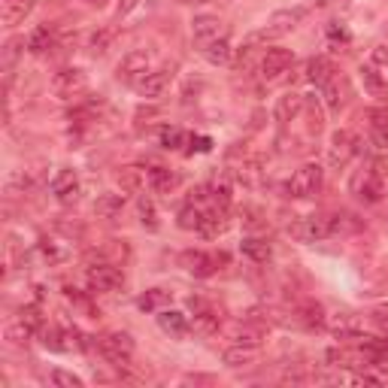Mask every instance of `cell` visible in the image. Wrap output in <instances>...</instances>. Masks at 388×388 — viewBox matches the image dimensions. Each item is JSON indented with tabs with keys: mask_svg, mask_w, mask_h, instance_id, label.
Returning <instances> with one entry per match:
<instances>
[{
	"mask_svg": "<svg viewBox=\"0 0 388 388\" xmlns=\"http://www.w3.org/2000/svg\"><path fill=\"white\" fill-rule=\"evenodd\" d=\"M191 37L194 43H198V49H203L207 43H212V40H222L224 37V25L219 16H198L191 22Z\"/></svg>",
	"mask_w": 388,
	"mask_h": 388,
	"instance_id": "4fadbf2b",
	"label": "cell"
},
{
	"mask_svg": "<svg viewBox=\"0 0 388 388\" xmlns=\"http://www.w3.org/2000/svg\"><path fill=\"white\" fill-rule=\"evenodd\" d=\"M18 46H28V43H25V40H18V37H13V40H9V43L4 46V70H6V73H9V70H13V64H16L18 52H22V49H18Z\"/></svg>",
	"mask_w": 388,
	"mask_h": 388,
	"instance_id": "f35d334b",
	"label": "cell"
},
{
	"mask_svg": "<svg viewBox=\"0 0 388 388\" xmlns=\"http://www.w3.org/2000/svg\"><path fill=\"white\" fill-rule=\"evenodd\" d=\"M85 88H88V76H85V70H79V67H64L52 76V91L58 97H76V95H83Z\"/></svg>",
	"mask_w": 388,
	"mask_h": 388,
	"instance_id": "52a82bcc",
	"label": "cell"
},
{
	"mask_svg": "<svg viewBox=\"0 0 388 388\" xmlns=\"http://www.w3.org/2000/svg\"><path fill=\"white\" fill-rule=\"evenodd\" d=\"M143 170L140 167H121L119 170V186H121V191H128V194H134V191H140L143 188Z\"/></svg>",
	"mask_w": 388,
	"mask_h": 388,
	"instance_id": "f546056e",
	"label": "cell"
},
{
	"mask_svg": "<svg viewBox=\"0 0 388 388\" xmlns=\"http://www.w3.org/2000/svg\"><path fill=\"white\" fill-rule=\"evenodd\" d=\"M52 385L58 388H83V380L76 373H67V370H52Z\"/></svg>",
	"mask_w": 388,
	"mask_h": 388,
	"instance_id": "ab89813d",
	"label": "cell"
},
{
	"mask_svg": "<svg viewBox=\"0 0 388 388\" xmlns=\"http://www.w3.org/2000/svg\"><path fill=\"white\" fill-rule=\"evenodd\" d=\"M325 325H328L340 340H361V337H367L361 319L358 315H352V313H334V315L325 319Z\"/></svg>",
	"mask_w": 388,
	"mask_h": 388,
	"instance_id": "7c38bea8",
	"label": "cell"
},
{
	"mask_svg": "<svg viewBox=\"0 0 388 388\" xmlns=\"http://www.w3.org/2000/svg\"><path fill=\"white\" fill-rule=\"evenodd\" d=\"M255 358H258V346H231L228 352L222 355V361L228 364V367H249L255 364Z\"/></svg>",
	"mask_w": 388,
	"mask_h": 388,
	"instance_id": "484cf974",
	"label": "cell"
},
{
	"mask_svg": "<svg viewBox=\"0 0 388 388\" xmlns=\"http://www.w3.org/2000/svg\"><path fill=\"white\" fill-rule=\"evenodd\" d=\"M52 194L61 203H76L79 200V176L76 170H61L52 179Z\"/></svg>",
	"mask_w": 388,
	"mask_h": 388,
	"instance_id": "2e32d148",
	"label": "cell"
},
{
	"mask_svg": "<svg viewBox=\"0 0 388 388\" xmlns=\"http://www.w3.org/2000/svg\"><path fill=\"white\" fill-rule=\"evenodd\" d=\"M134 6H137V0H119V9H116V16H128Z\"/></svg>",
	"mask_w": 388,
	"mask_h": 388,
	"instance_id": "f6af8a7d",
	"label": "cell"
},
{
	"mask_svg": "<svg viewBox=\"0 0 388 388\" xmlns=\"http://www.w3.org/2000/svg\"><path fill=\"white\" fill-rule=\"evenodd\" d=\"M291 64H294V55L289 49H267L261 58V76L267 79V83H277V79L289 73Z\"/></svg>",
	"mask_w": 388,
	"mask_h": 388,
	"instance_id": "ba28073f",
	"label": "cell"
},
{
	"mask_svg": "<svg viewBox=\"0 0 388 388\" xmlns=\"http://www.w3.org/2000/svg\"><path fill=\"white\" fill-rule=\"evenodd\" d=\"M30 13H34V0H4L0 22H4L6 28H16V25H22Z\"/></svg>",
	"mask_w": 388,
	"mask_h": 388,
	"instance_id": "ac0fdd59",
	"label": "cell"
},
{
	"mask_svg": "<svg viewBox=\"0 0 388 388\" xmlns=\"http://www.w3.org/2000/svg\"><path fill=\"white\" fill-rule=\"evenodd\" d=\"M355 152H358V140H355V134H349V131H334L331 146H328L331 167H346Z\"/></svg>",
	"mask_w": 388,
	"mask_h": 388,
	"instance_id": "30bf717a",
	"label": "cell"
},
{
	"mask_svg": "<svg viewBox=\"0 0 388 388\" xmlns=\"http://www.w3.org/2000/svg\"><path fill=\"white\" fill-rule=\"evenodd\" d=\"M112 28H100V30H95V34H91V40H88V52L91 55H104L107 49H109V43H112Z\"/></svg>",
	"mask_w": 388,
	"mask_h": 388,
	"instance_id": "4dcf8cb0",
	"label": "cell"
},
{
	"mask_svg": "<svg viewBox=\"0 0 388 388\" xmlns=\"http://www.w3.org/2000/svg\"><path fill=\"white\" fill-rule=\"evenodd\" d=\"M289 234L294 240L301 243H315V240H325L334 234V224H331V216H306V219H298L289 224Z\"/></svg>",
	"mask_w": 388,
	"mask_h": 388,
	"instance_id": "277c9868",
	"label": "cell"
},
{
	"mask_svg": "<svg viewBox=\"0 0 388 388\" xmlns=\"http://www.w3.org/2000/svg\"><path fill=\"white\" fill-rule=\"evenodd\" d=\"M30 337H34V328H30V325H25L22 319L6 328V340H9V343H16V346H25V343L30 340Z\"/></svg>",
	"mask_w": 388,
	"mask_h": 388,
	"instance_id": "836d02e7",
	"label": "cell"
},
{
	"mask_svg": "<svg viewBox=\"0 0 388 388\" xmlns=\"http://www.w3.org/2000/svg\"><path fill=\"white\" fill-rule=\"evenodd\" d=\"M224 228H228V219H224V207H212V210H203V219H200V228L198 234L207 240H216L219 234H224Z\"/></svg>",
	"mask_w": 388,
	"mask_h": 388,
	"instance_id": "e0dca14e",
	"label": "cell"
},
{
	"mask_svg": "<svg viewBox=\"0 0 388 388\" xmlns=\"http://www.w3.org/2000/svg\"><path fill=\"white\" fill-rule=\"evenodd\" d=\"M143 73H149V52L146 49H134L121 58V64L116 67V76L119 79H128V83H137Z\"/></svg>",
	"mask_w": 388,
	"mask_h": 388,
	"instance_id": "5bb4252c",
	"label": "cell"
},
{
	"mask_svg": "<svg viewBox=\"0 0 388 388\" xmlns=\"http://www.w3.org/2000/svg\"><path fill=\"white\" fill-rule=\"evenodd\" d=\"M200 219H203V210L198 207V203H188V207L179 212V228L182 231H198L200 228Z\"/></svg>",
	"mask_w": 388,
	"mask_h": 388,
	"instance_id": "1f68e13d",
	"label": "cell"
},
{
	"mask_svg": "<svg viewBox=\"0 0 388 388\" xmlns=\"http://www.w3.org/2000/svg\"><path fill=\"white\" fill-rule=\"evenodd\" d=\"M158 325H161V331H167L170 337H186L188 334V315L186 313H179V310H161L158 313Z\"/></svg>",
	"mask_w": 388,
	"mask_h": 388,
	"instance_id": "44dd1931",
	"label": "cell"
},
{
	"mask_svg": "<svg viewBox=\"0 0 388 388\" xmlns=\"http://www.w3.org/2000/svg\"><path fill=\"white\" fill-rule=\"evenodd\" d=\"M146 182L152 186V191H155V194H161V198H170V191L179 186V176H176V173H170L167 167H152Z\"/></svg>",
	"mask_w": 388,
	"mask_h": 388,
	"instance_id": "ffe728a7",
	"label": "cell"
},
{
	"mask_svg": "<svg viewBox=\"0 0 388 388\" xmlns=\"http://www.w3.org/2000/svg\"><path fill=\"white\" fill-rule=\"evenodd\" d=\"M298 315H301V319H303L306 325H313V328H322V325H325V313H322V306H319V303H306Z\"/></svg>",
	"mask_w": 388,
	"mask_h": 388,
	"instance_id": "74e56055",
	"label": "cell"
},
{
	"mask_svg": "<svg viewBox=\"0 0 388 388\" xmlns=\"http://www.w3.org/2000/svg\"><path fill=\"white\" fill-rule=\"evenodd\" d=\"M188 140L191 137L182 128H164V131H161V146H164V149H179V146H186Z\"/></svg>",
	"mask_w": 388,
	"mask_h": 388,
	"instance_id": "d6a6232c",
	"label": "cell"
},
{
	"mask_svg": "<svg viewBox=\"0 0 388 388\" xmlns=\"http://www.w3.org/2000/svg\"><path fill=\"white\" fill-rule=\"evenodd\" d=\"M352 191L358 194V200H364V203H380L382 194H385V179H382V173L376 170V167L358 173V176L352 179Z\"/></svg>",
	"mask_w": 388,
	"mask_h": 388,
	"instance_id": "8992f818",
	"label": "cell"
},
{
	"mask_svg": "<svg viewBox=\"0 0 388 388\" xmlns=\"http://www.w3.org/2000/svg\"><path fill=\"white\" fill-rule=\"evenodd\" d=\"M370 319H373L376 325H382V328L388 331V303H380V306H373V310H370Z\"/></svg>",
	"mask_w": 388,
	"mask_h": 388,
	"instance_id": "60d3db41",
	"label": "cell"
},
{
	"mask_svg": "<svg viewBox=\"0 0 388 388\" xmlns=\"http://www.w3.org/2000/svg\"><path fill=\"white\" fill-rule=\"evenodd\" d=\"M170 79H173L170 70H149V73H143V76L137 79L134 88H137L140 97L155 100V97H161V95H164V91L170 88Z\"/></svg>",
	"mask_w": 388,
	"mask_h": 388,
	"instance_id": "8fae6325",
	"label": "cell"
},
{
	"mask_svg": "<svg viewBox=\"0 0 388 388\" xmlns=\"http://www.w3.org/2000/svg\"><path fill=\"white\" fill-rule=\"evenodd\" d=\"M306 107V97L298 95V91H285V95L277 100V107H273V116H277L279 125H289V121H294L303 112Z\"/></svg>",
	"mask_w": 388,
	"mask_h": 388,
	"instance_id": "9a60e30c",
	"label": "cell"
},
{
	"mask_svg": "<svg viewBox=\"0 0 388 388\" xmlns=\"http://www.w3.org/2000/svg\"><path fill=\"white\" fill-rule=\"evenodd\" d=\"M200 55L210 61V64H216V67H224V64H231V58H234V49L228 43V37H222V40H212V43H207L200 49Z\"/></svg>",
	"mask_w": 388,
	"mask_h": 388,
	"instance_id": "7402d4cb",
	"label": "cell"
},
{
	"mask_svg": "<svg viewBox=\"0 0 388 388\" xmlns=\"http://www.w3.org/2000/svg\"><path fill=\"white\" fill-rule=\"evenodd\" d=\"M182 4H200V0H182Z\"/></svg>",
	"mask_w": 388,
	"mask_h": 388,
	"instance_id": "7dc6e473",
	"label": "cell"
},
{
	"mask_svg": "<svg viewBox=\"0 0 388 388\" xmlns=\"http://www.w3.org/2000/svg\"><path fill=\"white\" fill-rule=\"evenodd\" d=\"M303 16H306V9L303 6H294V9H279V13H273L267 18V25H264L258 34H255L252 40H277V37H285V34H291L294 28H298L303 22Z\"/></svg>",
	"mask_w": 388,
	"mask_h": 388,
	"instance_id": "6da1fadb",
	"label": "cell"
},
{
	"mask_svg": "<svg viewBox=\"0 0 388 388\" xmlns=\"http://www.w3.org/2000/svg\"><path fill=\"white\" fill-rule=\"evenodd\" d=\"M373 64L388 67V46H376V49H373Z\"/></svg>",
	"mask_w": 388,
	"mask_h": 388,
	"instance_id": "ee69618b",
	"label": "cell"
},
{
	"mask_svg": "<svg viewBox=\"0 0 388 388\" xmlns=\"http://www.w3.org/2000/svg\"><path fill=\"white\" fill-rule=\"evenodd\" d=\"M121 207H125V194H112V191H107V194H100V198H97L95 212H97L100 219H116L119 212H121Z\"/></svg>",
	"mask_w": 388,
	"mask_h": 388,
	"instance_id": "4316f807",
	"label": "cell"
},
{
	"mask_svg": "<svg viewBox=\"0 0 388 388\" xmlns=\"http://www.w3.org/2000/svg\"><path fill=\"white\" fill-rule=\"evenodd\" d=\"M240 249H243V255H246L249 261H255V264H267L270 261V255H273V246L267 240H261V237H246L240 243Z\"/></svg>",
	"mask_w": 388,
	"mask_h": 388,
	"instance_id": "cb8c5ba5",
	"label": "cell"
},
{
	"mask_svg": "<svg viewBox=\"0 0 388 388\" xmlns=\"http://www.w3.org/2000/svg\"><path fill=\"white\" fill-rule=\"evenodd\" d=\"M382 140H385V146H388V128L382 131Z\"/></svg>",
	"mask_w": 388,
	"mask_h": 388,
	"instance_id": "bcb514c9",
	"label": "cell"
},
{
	"mask_svg": "<svg viewBox=\"0 0 388 388\" xmlns=\"http://www.w3.org/2000/svg\"><path fill=\"white\" fill-rule=\"evenodd\" d=\"M358 76H361V85H364L367 95L376 97V100H388V83L382 79L380 70L370 67V64H364V67L358 70Z\"/></svg>",
	"mask_w": 388,
	"mask_h": 388,
	"instance_id": "d6986e66",
	"label": "cell"
},
{
	"mask_svg": "<svg viewBox=\"0 0 388 388\" xmlns=\"http://www.w3.org/2000/svg\"><path fill=\"white\" fill-rule=\"evenodd\" d=\"M28 52H34V55H46L49 49H52V43H55V37H52V30L49 28H34L28 34Z\"/></svg>",
	"mask_w": 388,
	"mask_h": 388,
	"instance_id": "83f0119b",
	"label": "cell"
},
{
	"mask_svg": "<svg viewBox=\"0 0 388 388\" xmlns=\"http://www.w3.org/2000/svg\"><path fill=\"white\" fill-rule=\"evenodd\" d=\"M137 210H140V222L146 224L149 231H158V219H155V203H152V198H140V200H137Z\"/></svg>",
	"mask_w": 388,
	"mask_h": 388,
	"instance_id": "e575fe53",
	"label": "cell"
},
{
	"mask_svg": "<svg viewBox=\"0 0 388 388\" xmlns=\"http://www.w3.org/2000/svg\"><path fill=\"white\" fill-rule=\"evenodd\" d=\"M328 37H331V40H340V43H346V40H349V30H346L340 22H331V25H328Z\"/></svg>",
	"mask_w": 388,
	"mask_h": 388,
	"instance_id": "b9f144b4",
	"label": "cell"
},
{
	"mask_svg": "<svg viewBox=\"0 0 388 388\" xmlns=\"http://www.w3.org/2000/svg\"><path fill=\"white\" fill-rule=\"evenodd\" d=\"M121 282H125V277H121V270L116 264L100 261V264H91L88 267V285L95 291H116V289H121Z\"/></svg>",
	"mask_w": 388,
	"mask_h": 388,
	"instance_id": "9c48e42d",
	"label": "cell"
},
{
	"mask_svg": "<svg viewBox=\"0 0 388 388\" xmlns=\"http://www.w3.org/2000/svg\"><path fill=\"white\" fill-rule=\"evenodd\" d=\"M212 140L210 137H191V152H210Z\"/></svg>",
	"mask_w": 388,
	"mask_h": 388,
	"instance_id": "7bdbcfd3",
	"label": "cell"
},
{
	"mask_svg": "<svg viewBox=\"0 0 388 388\" xmlns=\"http://www.w3.org/2000/svg\"><path fill=\"white\" fill-rule=\"evenodd\" d=\"M100 355L116 367H131V355H134V340H131V334L112 331L107 337H100Z\"/></svg>",
	"mask_w": 388,
	"mask_h": 388,
	"instance_id": "3957f363",
	"label": "cell"
},
{
	"mask_svg": "<svg viewBox=\"0 0 388 388\" xmlns=\"http://www.w3.org/2000/svg\"><path fill=\"white\" fill-rule=\"evenodd\" d=\"M95 4H100V0H95Z\"/></svg>",
	"mask_w": 388,
	"mask_h": 388,
	"instance_id": "c3c4849f",
	"label": "cell"
},
{
	"mask_svg": "<svg viewBox=\"0 0 388 388\" xmlns=\"http://www.w3.org/2000/svg\"><path fill=\"white\" fill-rule=\"evenodd\" d=\"M18 319H22L25 325H30L34 331H43V313H40V306L37 303H28L18 310Z\"/></svg>",
	"mask_w": 388,
	"mask_h": 388,
	"instance_id": "d590c367",
	"label": "cell"
},
{
	"mask_svg": "<svg viewBox=\"0 0 388 388\" xmlns=\"http://www.w3.org/2000/svg\"><path fill=\"white\" fill-rule=\"evenodd\" d=\"M306 79H310L315 88H325L334 79V64L328 58H310V64H306Z\"/></svg>",
	"mask_w": 388,
	"mask_h": 388,
	"instance_id": "603a6c76",
	"label": "cell"
},
{
	"mask_svg": "<svg viewBox=\"0 0 388 388\" xmlns=\"http://www.w3.org/2000/svg\"><path fill=\"white\" fill-rule=\"evenodd\" d=\"M234 343H240V346H261L264 343V337H267V331H264V325H252V322H243L234 328Z\"/></svg>",
	"mask_w": 388,
	"mask_h": 388,
	"instance_id": "d4e9b609",
	"label": "cell"
},
{
	"mask_svg": "<svg viewBox=\"0 0 388 388\" xmlns=\"http://www.w3.org/2000/svg\"><path fill=\"white\" fill-rule=\"evenodd\" d=\"M322 91H325V104H328V109L340 112V107H343V97H340V83H337V76H334L331 83L325 85Z\"/></svg>",
	"mask_w": 388,
	"mask_h": 388,
	"instance_id": "8d00e7d4",
	"label": "cell"
},
{
	"mask_svg": "<svg viewBox=\"0 0 388 388\" xmlns=\"http://www.w3.org/2000/svg\"><path fill=\"white\" fill-rule=\"evenodd\" d=\"M182 267H186L191 277H212V273L219 270V264H224L228 258L224 255H210V252H203V249H188V252H182Z\"/></svg>",
	"mask_w": 388,
	"mask_h": 388,
	"instance_id": "5b68a950",
	"label": "cell"
},
{
	"mask_svg": "<svg viewBox=\"0 0 388 388\" xmlns=\"http://www.w3.org/2000/svg\"><path fill=\"white\" fill-rule=\"evenodd\" d=\"M173 301V294L170 291H164V289H149L146 294H140V301H137V306L143 313H158L161 306H167Z\"/></svg>",
	"mask_w": 388,
	"mask_h": 388,
	"instance_id": "f1b7e54d",
	"label": "cell"
},
{
	"mask_svg": "<svg viewBox=\"0 0 388 388\" xmlns=\"http://www.w3.org/2000/svg\"><path fill=\"white\" fill-rule=\"evenodd\" d=\"M322 182H325V170L319 164H303L301 170H294V176L289 182V194L291 198H315L322 191Z\"/></svg>",
	"mask_w": 388,
	"mask_h": 388,
	"instance_id": "7a4b0ae2",
	"label": "cell"
}]
</instances>
